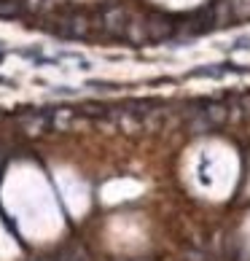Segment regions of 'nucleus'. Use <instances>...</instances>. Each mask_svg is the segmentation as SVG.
<instances>
[{
	"mask_svg": "<svg viewBox=\"0 0 250 261\" xmlns=\"http://www.w3.org/2000/svg\"><path fill=\"white\" fill-rule=\"evenodd\" d=\"M124 19H127V14H124L121 8H113V11H110L108 16H105V22H102V24H105V30H108V33H113V35H121L124 24H127Z\"/></svg>",
	"mask_w": 250,
	"mask_h": 261,
	"instance_id": "f257e3e1",
	"label": "nucleus"
},
{
	"mask_svg": "<svg viewBox=\"0 0 250 261\" xmlns=\"http://www.w3.org/2000/svg\"><path fill=\"white\" fill-rule=\"evenodd\" d=\"M22 14L19 0H0V19H16Z\"/></svg>",
	"mask_w": 250,
	"mask_h": 261,
	"instance_id": "f03ea898",
	"label": "nucleus"
},
{
	"mask_svg": "<svg viewBox=\"0 0 250 261\" xmlns=\"http://www.w3.org/2000/svg\"><path fill=\"white\" fill-rule=\"evenodd\" d=\"M57 261H86V253L78 248V245H67L60 256H57Z\"/></svg>",
	"mask_w": 250,
	"mask_h": 261,
	"instance_id": "7ed1b4c3",
	"label": "nucleus"
},
{
	"mask_svg": "<svg viewBox=\"0 0 250 261\" xmlns=\"http://www.w3.org/2000/svg\"><path fill=\"white\" fill-rule=\"evenodd\" d=\"M92 89H102V92H113L116 89V84H108V81H89Z\"/></svg>",
	"mask_w": 250,
	"mask_h": 261,
	"instance_id": "20e7f679",
	"label": "nucleus"
},
{
	"mask_svg": "<svg viewBox=\"0 0 250 261\" xmlns=\"http://www.w3.org/2000/svg\"><path fill=\"white\" fill-rule=\"evenodd\" d=\"M0 86H16V81L8 79V75H0Z\"/></svg>",
	"mask_w": 250,
	"mask_h": 261,
	"instance_id": "39448f33",
	"label": "nucleus"
}]
</instances>
